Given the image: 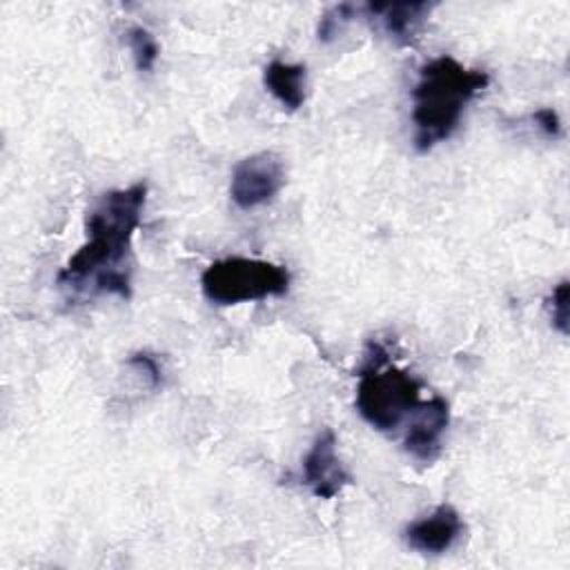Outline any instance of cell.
I'll list each match as a JSON object with an SVG mask.
<instances>
[{
    "label": "cell",
    "mask_w": 570,
    "mask_h": 570,
    "mask_svg": "<svg viewBox=\"0 0 570 570\" xmlns=\"http://www.w3.org/2000/svg\"><path fill=\"white\" fill-rule=\"evenodd\" d=\"M303 483L316 499H334L345 485L352 483V474L343 468L336 454V434L332 428H325L314 439L309 452L303 459Z\"/></svg>",
    "instance_id": "52a82bcc"
},
{
    "label": "cell",
    "mask_w": 570,
    "mask_h": 570,
    "mask_svg": "<svg viewBox=\"0 0 570 570\" xmlns=\"http://www.w3.org/2000/svg\"><path fill=\"white\" fill-rule=\"evenodd\" d=\"M263 85L287 111H296L307 98V69L301 62L272 60L263 69Z\"/></svg>",
    "instance_id": "30bf717a"
},
{
    "label": "cell",
    "mask_w": 570,
    "mask_h": 570,
    "mask_svg": "<svg viewBox=\"0 0 570 570\" xmlns=\"http://www.w3.org/2000/svg\"><path fill=\"white\" fill-rule=\"evenodd\" d=\"M285 185L283 158L274 151H258L245 156L234 165L229 180V196L236 207L254 209L272 203Z\"/></svg>",
    "instance_id": "5b68a950"
},
{
    "label": "cell",
    "mask_w": 570,
    "mask_h": 570,
    "mask_svg": "<svg viewBox=\"0 0 570 570\" xmlns=\"http://www.w3.org/2000/svg\"><path fill=\"white\" fill-rule=\"evenodd\" d=\"M145 200V180L102 194L87 216L85 243L58 272L56 283L73 292L114 294L129 301L131 240L140 227Z\"/></svg>",
    "instance_id": "6da1fadb"
},
{
    "label": "cell",
    "mask_w": 570,
    "mask_h": 570,
    "mask_svg": "<svg viewBox=\"0 0 570 570\" xmlns=\"http://www.w3.org/2000/svg\"><path fill=\"white\" fill-rule=\"evenodd\" d=\"M127 365H134L138 370H142L151 383V387H158L160 385V365L158 361L149 354V352H136L127 358Z\"/></svg>",
    "instance_id": "9a60e30c"
},
{
    "label": "cell",
    "mask_w": 570,
    "mask_h": 570,
    "mask_svg": "<svg viewBox=\"0 0 570 570\" xmlns=\"http://www.w3.org/2000/svg\"><path fill=\"white\" fill-rule=\"evenodd\" d=\"M125 42L134 56V65L138 71H151L156 60H158V53H160V47L154 38V33L140 24H131L127 31H125Z\"/></svg>",
    "instance_id": "8fae6325"
},
{
    "label": "cell",
    "mask_w": 570,
    "mask_h": 570,
    "mask_svg": "<svg viewBox=\"0 0 570 570\" xmlns=\"http://www.w3.org/2000/svg\"><path fill=\"white\" fill-rule=\"evenodd\" d=\"M465 525L454 505L441 503L430 514L412 521L403 530L405 543L421 554H443L463 534Z\"/></svg>",
    "instance_id": "ba28073f"
},
{
    "label": "cell",
    "mask_w": 570,
    "mask_h": 570,
    "mask_svg": "<svg viewBox=\"0 0 570 570\" xmlns=\"http://www.w3.org/2000/svg\"><path fill=\"white\" fill-rule=\"evenodd\" d=\"M568 289H570L568 278H563L552 287V292L546 298V309H548L550 323L563 336L568 334Z\"/></svg>",
    "instance_id": "4fadbf2b"
},
{
    "label": "cell",
    "mask_w": 570,
    "mask_h": 570,
    "mask_svg": "<svg viewBox=\"0 0 570 570\" xmlns=\"http://www.w3.org/2000/svg\"><path fill=\"white\" fill-rule=\"evenodd\" d=\"M490 85V73L468 69L452 56H439L419 67V80L412 89L414 149L430 151L448 140L468 107V102Z\"/></svg>",
    "instance_id": "7a4b0ae2"
},
{
    "label": "cell",
    "mask_w": 570,
    "mask_h": 570,
    "mask_svg": "<svg viewBox=\"0 0 570 570\" xmlns=\"http://www.w3.org/2000/svg\"><path fill=\"white\" fill-rule=\"evenodd\" d=\"M356 412L379 432H394L421 403L423 383L390 363V352L379 341H367L356 370Z\"/></svg>",
    "instance_id": "3957f363"
},
{
    "label": "cell",
    "mask_w": 570,
    "mask_h": 570,
    "mask_svg": "<svg viewBox=\"0 0 570 570\" xmlns=\"http://www.w3.org/2000/svg\"><path fill=\"white\" fill-rule=\"evenodd\" d=\"M361 7L352 4V2H338L332 4L330 9L323 11L318 27H316V38L323 45H330L332 40L338 38V33H343V29L358 16Z\"/></svg>",
    "instance_id": "7c38bea8"
},
{
    "label": "cell",
    "mask_w": 570,
    "mask_h": 570,
    "mask_svg": "<svg viewBox=\"0 0 570 570\" xmlns=\"http://www.w3.org/2000/svg\"><path fill=\"white\" fill-rule=\"evenodd\" d=\"M436 2H370L361 11L381 24L385 36L399 47H410L416 42L423 24L428 22Z\"/></svg>",
    "instance_id": "9c48e42d"
},
{
    "label": "cell",
    "mask_w": 570,
    "mask_h": 570,
    "mask_svg": "<svg viewBox=\"0 0 570 570\" xmlns=\"http://www.w3.org/2000/svg\"><path fill=\"white\" fill-rule=\"evenodd\" d=\"M450 425V405L443 396L434 394L421 401L407 416L403 434V450L419 463L432 465L443 450V434Z\"/></svg>",
    "instance_id": "8992f818"
},
{
    "label": "cell",
    "mask_w": 570,
    "mask_h": 570,
    "mask_svg": "<svg viewBox=\"0 0 570 570\" xmlns=\"http://www.w3.org/2000/svg\"><path fill=\"white\" fill-rule=\"evenodd\" d=\"M200 287L214 305H238L283 296L289 289L287 267L245 256H227L214 261L200 274Z\"/></svg>",
    "instance_id": "277c9868"
},
{
    "label": "cell",
    "mask_w": 570,
    "mask_h": 570,
    "mask_svg": "<svg viewBox=\"0 0 570 570\" xmlns=\"http://www.w3.org/2000/svg\"><path fill=\"white\" fill-rule=\"evenodd\" d=\"M532 122L541 129V134L546 138H552L557 140L561 136V120H559V114L552 109V107H541L537 109L532 116Z\"/></svg>",
    "instance_id": "5bb4252c"
}]
</instances>
